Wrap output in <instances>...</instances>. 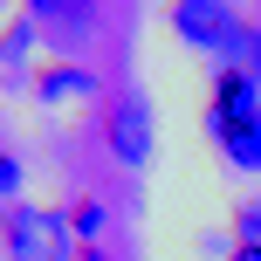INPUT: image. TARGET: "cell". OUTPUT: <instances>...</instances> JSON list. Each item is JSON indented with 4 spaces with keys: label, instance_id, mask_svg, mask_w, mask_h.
I'll use <instances>...</instances> for the list:
<instances>
[{
    "label": "cell",
    "instance_id": "7a4b0ae2",
    "mask_svg": "<svg viewBox=\"0 0 261 261\" xmlns=\"http://www.w3.org/2000/svg\"><path fill=\"white\" fill-rule=\"evenodd\" d=\"M172 35L193 41V48H234V55H241V41H254V35H241V14L220 7V0H179L172 7Z\"/></svg>",
    "mask_w": 261,
    "mask_h": 261
},
{
    "label": "cell",
    "instance_id": "8fae6325",
    "mask_svg": "<svg viewBox=\"0 0 261 261\" xmlns=\"http://www.w3.org/2000/svg\"><path fill=\"white\" fill-rule=\"evenodd\" d=\"M234 261H261V248H234Z\"/></svg>",
    "mask_w": 261,
    "mask_h": 261
},
{
    "label": "cell",
    "instance_id": "ba28073f",
    "mask_svg": "<svg viewBox=\"0 0 261 261\" xmlns=\"http://www.w3.org/2000/svg\"><path fill=\"white\" fill-rule=\"evenodd\" d=\"M234 234H241V248H261V199H248L234 213Z\"/></svg>",
    "mask_w": 261,
    "mask_h": 261
},
{
    "label": "cell",
    "instance_id": "52a82bcc",
    "mask_svg": "<svg viewBox=\"0 0 261 261\" xmlns=\"http://www.w3.org/2000/svg\"><path fill=\"white\" fill-rule=\"evenodd\" d=\"M28 41H35V21H14V28H7V41H0V62L21 69V48H28Z\"/></svg>",
    "mask_w": 261,
    "mask_h": 261
},
{
    "label": "cell",
    "instance_id": "3957f363",
    "mask_svg": "<svg viewBox=\"0 0 261 261\" xmlns=\"http://www.w3.org/2000/svg\"><path fill=\"white\" fill-rule=\"evenodd\" d=\"M110 151L124 158V165H144L151 158V117H144V103H138V90H124V96H110Z\"/></svg>",
    "mask_w": 261,
    "mask_h": 261
},
{
    "label": "cell",
    "instance_id": "9c48e42d",
    "mask_svg": "<svg viewBox=\"0 0 261 261\" xmlns=\"http://www.w3.org/2000/svg\"><path fill=\"white\" fill-rule=\"evenodd\" d=\"M14 193H21V158L0 151V199H14Z\"/></svg>",
    "mask_w": 261,
    "mask_h": 261
},
{
    "label": "cell",
    "instance_id": "8992f818",
    "mask_svg": "<svg viewBox=\"0 0 261 261\" xmlns=\"http://www.w3.org/2000/svg\"><path fill=\"white\" fill-rule=\"evenodd\" d=\"M69 234L96 241V234H103V206H96V199H76V206H69Z\"/></svg>",
    "mask_w": 261,
    "mask_h": 261
},
{
    "label": "cell",
    "instance_id": "277c9868",
    "mask_svg": "<svg viewBox=\"0 0 261 261\" xmlns=\"http://www.w3.org/2000/svg\"><path fill=\"white\" fill-rule=\"evenodd\" d=\"M35 96H41V103H76V96H96V76L83 62H48L35 76Z\"/></svg>",
    "mask_w": 261,
    "mask_h": 261
},
{
    "label": "cell",
    "instance_id": "5b68a950",
    "mask_svg": "<svg viewBox=\"0 0 261 261\" xmlns=\"http://www.w3.org/2000/svg\"><path fill=\"white\" fill-rule=\"evenodd\" d=\"M213 138L227 144V158H234L241 172H261V110H254V117H234V124H220Z\"/></svg>",
    "mask_w": 261,
    "mask_h": 261
},
{
    "label": "cell",
    "instance_id": "30bf717a",
    "mask_svg": "<svg viewBox=\"0 0 261 261\" xmlns=\"http://www.w3.org/2000/svg\"><path fill=\"white\" fill-rule=\"evenodd\" d=\"M76 261H110V254H103V248H83V254H76Z\"/></svg>",
    "mask_w": 261,
    "mask_h": 261
},
{
    "label": "cell",
    "instance_id": "6da1fadb",
    "mask_svg": "<svg viewBox=\"0 0 261 261\" xmlns=\"http://www.w3.org/2000/svg\"><path fill=\"white\" fill-rule=\"evenodd\" d=\"M7 261H76L69 213H48V206H14V213H7Z\"/></svg>",
    "mask_w": 261,
    "mask_h": 261
}]
</instances>
